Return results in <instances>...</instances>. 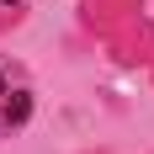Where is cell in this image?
<instances>
[{"label":"cell","mask_w":154,"mask_h":154,"mask_svg":"<svg viewBox=\"0 0 154 154\" xmlns=\"http://www.w3.org/2000/svg\"><path fill=\"white\" fill-rule=\"evenodd\" d=\"M21 11H27V0H0V27H11Z\"/></svg>","instance_id":"2"},{"label":"cell","mask_w":154,"mask_h":154,"mask_svg":"<svg viewBox=\"0 0 154 154\" xmlns=\"http://www.w3.org/2000/svg\"><path fill=\"white\" fill-rule=\"evenodd\" d=\"M27 117H32V91H27V80L0 64V133L21 128Z\"/></svg>","instance_id":"1"}]
</instances>
